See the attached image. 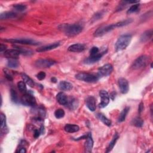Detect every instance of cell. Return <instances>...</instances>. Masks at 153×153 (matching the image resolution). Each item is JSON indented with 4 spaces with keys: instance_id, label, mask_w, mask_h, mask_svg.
Returning a JSON list of instances; mask_svg holds the SVG:
<instances>
[{
    "instance_id": "6da1fadb",
    "label": "cell",
    "mask_w": 153,
    "mask_h": 153,
    "mask_svg": "<svg viewBox=\"0 0 153 153\" xmlns=\"http://www.w3.org/2000/svg\"><path fill=\"white\" fill-rule=\"evenodd\" d=\"M66 35L68 37H74L82 32L83 26L80 24H63L59 26Z\"/></svg>"
},
{
    "instance_id": "7a4b0ae2",
    "label": "cell",
    "mask_w": 153,
    "mask_h": 153,
    "mask_svg": "<svg viewBox=\"0 0 153 153\" xmlns=\"http://www.w3.org/2000/svg\"><path fill=\"white\" fill-rule=\"evenodd\" d=\"M132 40V35L129 34L122 35L120 37L116 43L115 47L117 51H122L128 47Z\"/></svg>"
},
{
    "instance_id": "3957f363",
    "label": "cell",
    "mask_w": 153,
    "mask_h": 153,
    "mask_svg": "<svg viewBox=\"0 0 153 153\" xmlns=\"http://www.w3.org/2000/svg\"><path fill=\"white\" fill-rule=\"evenodd\" d=\"M150 61V57L147 55H142L138 57L133 63L132 68L133 69H140L147 66Z\"/></svg>"
},
{
    "instance_id": "277c9868",
    "label": "cell",
    "mask_w": 153,
    "mask_h": 153,
    "mask_svg": "<svg viewBox=\"0 0 153 153\" xmlns=\"http://www.w3.org/2000/svg\"><path fill=\"white\" fill-rule=\"evenodd\" d=\"M75 78L78 80L92 83L97 82L99 80V77L98 75L86 72L78 73L75 75Z\"/></svg>"
},
{
    "instance_id": "5b68a950",
    "label": "cell",
    "mask_w": 153,
    "mask_h": 153,
    "mask_svg": "<svg viewBox=\"0 0 153 153\" xmlns=\"http://www.w3.org/2000/svg\"><path fill=\"white\" fill-rule=\"evenodd\" d=\"M116 28L115 24L109 25L106 26H102L101 27L99 28L94 33V36L95 37H101L107 33L111 32L113 29Z\"/></svg>"
},
{
    "instance_id": "8992f818",
    "label": "cell",
    "mask_w": 153,
    "mask_h": 153,
    "mask_svg": "<svg viewBox=\"0 0 153 153\" xmlns=\"http://www.w3.org/2000/svg\"><path fill=\"white\" fill-rule=\"evenodd\" d=\"M56 63V62L51 59H38L35 62V65L39 68H50Z\"/></svg>"
},
{
    "instance_id": "52a82bcc",
    "label": "cell",
    "mask_w": 153,
    "mask_h": 153,
    "mask_svg": "<svg viewBox=\"0 0 153 153\" xmlns=\"http://www.w3.org/2000/svg\"><path fill=\"white\" fill-rule=\"evenodd\" d=\"M113 71V67L112 65L108 63L104 65L99 68L98 72V76L99 77H106L110 75Z\"/></svg>"
},
{
    "instance_id": "ba28073f",
    "label": "cell",
    "mask_w": 153,
    "mask_h": 153,
    "mask_svg": "<svg viewBox=\"0 0 153 153\" xmlns=\"http://www.w3.org/2000/svg\"><path fill=\"white\" fill-rule=\"evenodd\" d=\"M22 103L26 106H35L36 105V99L34 96L29 93H26L21 99Z\"/></svg>"
},
{
    "instance_id": "9c48e42d",
    "label": "cell",
    "mask_w": 153,
    "mask_h": 153,
    "mask_svg": "<svg viewBox=\"0 0 153 153\" xmlns=\"http://www.w3.org/2000/svg\"><path fill=\"white\" fill-rule=\"evenodd\" d=\"M5 41L13 44H22L32 45H37L39 44L38 42H37L34 40H32V39H5Z\"/></svg>"
},
{
    "instance_id": "30bf717a",
    "label": "cell",
    "mask_w": 153,
    "mask_h": 153,
    "mask_svg": "<svg viewBox=\"0 0 153 153\" xmlns=\"http://www.w3.org/2000/svg\"><path fill=\"white\" fill-rule=\"evenodd\" d=\"M99 96L101 99V102L99 105V108H105L110 102V96L106 90H102L99 92Z\"/></svg>"
},
{
    "instance_id": "8fae6325",
    "label": "cell",
    "mask_w": 153,
    "mask_h": 153,
    "mask_svg": "<svg viewBox=\"0 0 153 153\" xmlns=\"http://www.w3.org/2000/svg\"><path fill=\"white\" fill-rule=\"evenodd\" d=\"M106 51H107V50L104 51L102 53H99L98 54L94 55V56H90L89 57H88L87 59H86L84 60V63L90 65V64L96 63L102 58V57L104 56V54H105Z\"/></svg>"
},
{
    "instance_id": "7c38bea8",
    "label": "cell",
    "mask_w": 153,
    "mask_h": 153,
    "mask_svg": "<svg viewBox=\"0 0 153 153\" xmlns=\"http://www.w3.org/2000/svg\"><path fill=\"white\" fill-rule=\"evenodd\" d=\"M118 85L120 89L123 94H126L129 92V86L127 80L124 78H120L118 80Z\"/></svg>"
},
{
    "instance_id": "4fadbf2b",
    "label": "cell",
    "mask_w": 153,
    "mask_h": 153,
    "mask_svg": "<svg viewBox=\"0 0 153 153\" xmlns=\"http://www.w3.org/2000/svg\"><path fill=\"white\" fill-rule=\"evenodd\" d=\"M4 56L8 59H17L21 55V52L18 49H8L4 51Z\"/></svg>"
},
{
    "instance_id": "5bb4252c",
    "label": "cell",
    "mask_w": 153,
    "mask_h": 153,
    "mask_svg": "<svg viewBox=\"0 0 153 153\" xmlns=\"http://www.w3.org/2000/svg\"><path fill=\"white\" fill-rule=\"evenodd\" d=\"M86 139V141L84 145L85 151L86 152H91L92 151L93 147H94V140L92 139V134H90V133L88 134L87 138Z\"/></svg>"
},
{
    "instance_id": "9a60e30c",
    "label": "cell",
    "mask_w": 153,
    "mask_h": 153,
    "mask_svg": "<svg viewBox=\"0 0 153 153\" xmlns=\"http://www.w3.org/2000/svg\"><path fill=\"white\" fill-rule=\"evenodd\" d=\"M86 106L91 111H95L96 108V99L94 96H89L86 99Z\"/></svg>"
},
{
    "instance_id": "2e32d148",
    "label": "cell",
    "mask_w": 153,
    "mask_h": 153,
    "mask_svg": "<svg viewBox=\"0 0 153 153\" xmlns=\"http://www.w3.org/2000/svg\"><path fill=\"white\" fill-rule=\"evenodd\" d=\"M60 45V43L57 42V43H53L51 44H49L48 45H45V46H43V47H39L37 49V51L38 52H44V51H49L53 49H55L56 48H57V47Z\"/></svg>"
},
{
    "instance_id": "e0dca14e",
    "label": "cell",
    "mask_w": 153,
    "mask_h": 153,
    "mask_svg": "<svg viewBox=\"0 0 153 153\" xmlns=\"http://www.w3.org/2000/svg\"><path fill=\"white\" fill-rule=\"evenodd\" d=\"M56 99L57 102L62 105H66L68 103V99L66 95L63 92H59L56 95Z\"/></svg>"
},
{
    "instance_id": "ac0fdd59",
    "label": "cell",
    "mask_w": 153,
    "mask_h": 153,
    "mask_svg": "<svg viewBox=\"0 0 153 153\" xmlns=\"http://www.w3.org/2000/svg\"><path fill=\"white\" fill-rule=\"evenodd\" d=\"M85 47L83 44H75L70 45L68 47V51L71 52H82L84 51Z\"/></svg>"
},
{
    "instance_id": "d6986e66",
    "label": "cell",
    "mask_w": 153,
    "mask_h": 153,
    "mask_svg": "<svg viewBox=\"0 0 153 153\" xmlns=\"http://www.w3.org/2000/svg\"><path fill=\"white\" fill-rule=\"evenodd\" d=\"M59 89L62 91H69L72 89V84L69 82L66 81H62L59 83Z\"/></svg>"
},
{
    "instance_id": "ffe728a7",
    "label": "cell",
    "mask_w": 153,
    "mask_h": 153,
    "mask_svg": "<svg viewBox=\"0 0 153 153\" xmlns=\"http://www.w3.org/2000/svg\"><path fill=\"white\" fill-rule=\"evenodd\" d=\"M152 30H148L144 32L143 34L141 35L140 38V41L142 43H145L148 41V40L152 38Z\"/></svg>"
},
{
    "instance_id": "44dd1931",
    "label": "cell",
    "mask_w": 153,
    "mask_h": 153,
    "mask_svg": "<svg viewBox=\"0 0 153 153\" xmlns=\"http://www.w3.org/2000/svg\"><path fill=\"white\" fill-rule=\"evenodd\" d=\"M17 17V14L14 12L12 11H7V12H4L1 13L0 15V18L1 20L4 19H12Z\"/></svg>"
},
{
    "instance_id": "7402d4cb",
    "label": "cell",
    "mask_w": 153,
    "mask_h": 153,
    "mask_svg": "<svg viewBox=\"0 0 153 153\" xmlns=\"http://www.w3.org/2000/svg\"><path fill=\"white\" fill-rule=\"evenodd\" d=\"M80 130L79 126L75 124H67L65 126V130L68 133H75Z\"/></svg>"
},
{
    "instance_id": "603a6c76",
    "label": "cell",
    "mask_w": 153,
    "mask_h": 153,
    "mask_svg": "<svg viewBox=\"0 0 153 153\" xmlns=\"http://www.w3.org/2000/svg\"><path fill=\"white\" fill-rule=\"evenodd\" d=\"M22 78L23 79V81L26 84H28L29 86H30L31 88H34V82L33 81V80L30 78L28 75L22 73L21 74Z\"/></svg>"
},
{
    "instance_id": "cb8c5ba5",
    "label": "cell",
    "mask_w": 153,
    "mask_h": 153,
    "mask_svg": "<svg viewBox=\"0 0 153 153\" xmlns=\"http://www.w3.org/2000/svg\"><path fill=\"white\" fill-rule=\"evenodd\" d=\"M119 138V135L118 134H117V133H116V134L114 135V137H113L112 139V141H111V142L109 144L108 146V147H107V150H106V152H110L112 148H114V147L115 146L117 140H118V139Z\"/></svg>"
},
{
    "instance_id": "d4e9b609",
    "label": "cell",
    "mask_w": 153,
    "mask_h": 153,
    "mask_svg": "<svg viewBox=\"0 0 153 153\" xmlns=\"http://www.w3.org/2000/svg\"><path fill=\"white\" fill-rule=\"evenodd\" d=\"M129 110L130 108L128 107V106H127V107H126L123 110V111L121 112V114H120V116L118 119V122L119 123H122L125 120L126 117L127 116V114H128V112L129 111Z\"/></svg>"
},
{
    "instance_id": "484cf974",
    "label": "cell",
    "mask_w": 153,
    "mask_h": 153,
    "mask_svg": "<svg viewBox=\"0 0 153 153\" xmlns=\"http://www.w3.org/2000/svg\"><path fill=\"white\" fill-rule=\"evenodd\" d=\"M97 117L105 125L108 126H110L111 125V121L108 118H106L103 114H101V113H98V114H97Z\"/></svg>"
},
{
    "instance_id": "4316f807",
    "label": "cell",
    "mask_w": 153,
    "mask_h": 153,
    "mask_svg": "<svg viewBox=\"0 0 153 153\" xmlns=\"http://www.w3.org/2000/svg\"><path fill=\"white\" fill-rule=\"evenodd\" d=\"M132 124L137 128H141L144 125V121L141 118L138 117L134 119H133Z\"/></svg>"
},
{
    "instance_id": "83f0119b",
    "label": "cell",
    "mask_w": 153,
    "mask_h": 153,
    "mask_svg": "<svg viewBox=\"0 0 153 153\" xmlns=\"http://www.w3.org/2000/svg\"><path fill=\"white\" fill-rule=\"evenodd\" d=\"M19 65V63L16 59H9L8 62H7V66L10 68H17Z\"/></svg>"
},
{
    "instance_id": "f1b7e54d",
    "label": "cell",
    "mask_w": 153,
    "mask_h": 153,
    "mask_svg": "<svg viewBox=\"0 0 153 153\" xmlns=\"http://www.w3.org/2000/svg\"><path fill=\"white\" fill-rule=\"evenodd\" d=\"M133 22V20L131 19H129L127 20H125V21H123L120 22H118L115 24L116 28H119V27H123V26L128 25L129 24Z\"/></svg>"
},
{
    "instance_id": "f546056e",
    "label": "cell",
    "mask_w": 153,
    "mask_h": 153,
    "mask_svg": "<svg viewBox=\"0 0 153 153\" xmlns=\"http://www.w3.org/2000/svg\"><path fill=\"white\" fill-rule=\"evenodd\" d=\"M10 94H11V99L13 102L17 104L19 102V99L17 92L15 90L11 89L10 90Z\"/></svg>"
},
{
    "instance_id": "4dcf8cb0",
    "label": "cell",
    "mask_w": 153,
    "mask_h": 153,
    "mask_svg": "<svg viewBox=\"0 0 153 153\" xmlns=\"http://www.w3.org/2000/svg\"><path fill=\"white\" fill-rule=\"evenodd\" d=\"M17 87L19 90L24 94H26V91H27V88H26V83L23 81L19 82L17 83Z\"/></svg>"
},
{
    "instance_id": "1f68e13d",
    "label": "cell",
    "mask_w": 153,
    "mask_h": 153,
    "mask_svg": "<svg viewBox=\"0 0 153 153\" xmlns=\"http://www.w3.org/2000/svg\"><path fill=\"white\" fill-rule=\"evenodd\" d=\"M65 113L64 110L61 108L56 110V111L55 112V116L57 119H61L63 118L65 116Z\"/></svg>"
},
{
    "instance_id": "d6a6232c",
    "label": "cell",
    "mask_w": 153,
    "mask_h": 153,
    "mask_svg": "<svg viewBox=\"0 0 153 153\" xmlns=\"http://www.w3.org/2000/svg\"><path fill=\"white\" fill-rule=\"evenodd\" d=\"M139 9V4H134V5H132L129 9L128 10L127 13L128 14H131L133 13H135L138 11Z\"/></svg>"
},
{
    "instance_id": "836d02e7",
    "label": "cell",
    "mask_w": 153,
    "mask_h": 153,
    "mask_svg": "<svg viewBox=\"0 0 153 153\" xmlns=\"http://www.w3.org/2000/svg\"><path fill=\"white\" fill-rule=\"evenodd\" d=\"M17 49H18L20 52H21V54H22V55H31L33 52L30 50H28L26 49H23L22 47H17Z\"/></svg>"
},
{
    "instance_id": "e575fe53",
    "label": "cell",
    "mask_w": 153,
    "mask_h": 153,
    "mask_svg": "<svg viewBox=\"0 0 153 153\" xmlns=\"http://www.w3.org/2000/svg\"><path fill=\"white\" fill-rule=\"evenodd\" d=\"M13 7L15 9H16L17 11L22 12L24 11L26 9V6L23 4H16L15 5H13Z\"/></svg>"
},
{
    "instance_id": "d590c367",
    "label": "cell",
    "mask_w": 153,
    "mask_h": 153,
    "mask_svg": "<svg viewBox=\"0 0 153 153\" xmlns=\"http://www.w3.org/2000/svg\"><path fill=\"white\" fill-rule=\"evenodd\" d=\"M6 128V117L5 116L1 113V129L4 130Z\"/></svg>"
},
{
    "instance_id": "8d00e7d4",
    "label": "cell",
    "mask_w": 153,
    "mask_h": 153,
    "mask_svg": "<svg viewBox=\"0 0 153 153\" xmlns=\"http://www.w3.org/2000/svg\"><path fill=\"white\" fill-rule=\"evenodd\" d=\"M104 16V13L102 12H98L97 13L93 16L92 19V21H93V22H94L95 21H98V20L102 19V17Z\"/></svg>"
},
{
    "instance_id": "74e56055",
    "label": "cell",
    "mask_w": 153,
    "mask_h": 153,
    "mask_svg": "<svg viewBox=\"0 0 153 153\" xmlns=\"http://www.w3.org/2000/svg\"><path fill=\"white\" fill-rule=\"evenodd\" d=\"M99 52V49L98 47H93L90 51V56H94V55L98 54Z\"/></svg>"
},
{
    "instance_id": "f35d334b",
    "label": "cell",
    "mask_w": 153,
    "mask_h": 153,
    "mask_svg": "<svg viewBox=\"0 0 153 153\" xmlns=\"http://www.w3.org/2000/svg\"><path fill=\"white\" fill-rule=\"evenodd\" d=\"M3 70H4V74L5 75L6 78L9 81H12L13 80V77L11 75V74H10V72H9V71L6 69H4Z\"/></svg>"
},
{
    "instance_id": "ab89813d",
    "label": "cell",
    "mask_w": 153,
    "mask_h": 153,
    "mask_svg": "<svg viewBox=\"0 0 153 153\" xmlns=\"http://www.w3.org/2000/svg\"><path fill=\"white\" fill-rule=\"evenodd\" d=\"M46 77V74H45V73L44 72H39L38 74L37 75V78L39 80H44Z\"/></svg>"
},
{
    "instance_id": "60d3db41",
    "label": "cell",
    "mask_w": 153,
    "mask_h": 153,
    "mask_svg": "<svg viewBox=\"0 0 153 153\" xmlns=\"http://www.w3.org/2000/svg\"><path fill=\"white\" fill-rule=\"evenodd\" d=\"M41 134V132H40V130H38V129H35L34 130V136L35 138H37L39 136V135H40Z\"/></svg>"
},
{
    "instance_id": "b9f144b4",
    "label": "cell",
    "mask_w": 153,
    "mask_h": 153,
    "mask_svg": "<svg viewBox=\"0 0 153 153\" xmlns=\"http://www.w3.org/2000/svg\"><path fill=\"white\" fill-rule=\"evenodd\" d=\"M143 110H144V104L143 102H141L140 104L139 105V107H138V112L139 114H141Z\"/></svg>"
},
{
    "instance_id": "7bdbcfd3",
    "label": "cell",
    "mask_w": 153,
    "mask_h": 153,
    "mask_svg": "<svg viewBox=\"0 0 153 153\" xmlns=\"http://www.w3.org/2000/svg\"><path fill=\"white\" fill-rule=\"evenodd\" d=\"M6 49H7V46L5 45H4L3 44H1V47H0V50H1V53L3 51H5V50H7Z\"/></svg>"
},
{
    "instance_id": "ee69618b",
    "label": "cell",
    "mask_w": 153,
    "mask_h": 153,
    "mask_svg": "<svg viewBox=\"0 0 153 153\" xmlns=\"http://www.w3.org/2000/svg\"><path fill=\"white\" fill-rule=\"evenodd\" d=\"M17 152H21V153H25L26 152V150L24 147H21V148H20V149L19 148V150Z\"/></svg>"
},
{
    "instance_id": "f6af8a7d",
    "label": "cell",
    "mask_w": 153,
    "mask_h": 153,
    "mask_svg": "<svg viewBox=\"0 0 153 153\" xmlns=\"http://www.w3.org/2000/svg\"><path fill=\"white\" fill-rule=\"evenodd\" d=\"M116 97V94H115V92H112L110 94V98L112 99V100H114V98Z\"/></svg>"
},
{
    "instance_id": "bcb514c9",
    "label": "cell",
    "mask_w": 153,
    "mask_h": 153,
    "mask_svg": "<svg viewBox=\"0 0 153 153\" xmlns=\"http://www.w3.org/2000/svg\"><path fill=\"white\" fill-rule=\"evenodd\" d=\"M40 132H41V134H43L44 133V126L42 125L41 126V128H40Z\"/></svg>"
},
{
    "instance_id": "7dc6e473",
    "label": "cell",
    "mask_w": 153,
    "mask_h": 153,
    "mask_svg": "<svg viewBox=\"0 0 153 153\" xmlns=\"http://www.w3.org/2000/svg\"><path fill=\"white\" fill-rule=\"evenodd\" d=\"M51 81L52 83H56V82H57V79L55 78V77H52L51 78Z\"/></svg>"
},
{
    "instance_id": "c3c4849f",
    "label": "cell",
    "mask_w": 153,
    "mask_h": 153,
    "mask_svg": "<svg viewBox=\"0 0 153 153\" xmlns=\"http://www.w3.org/2000/svg\"><path fill=\"white\" fill-rule=\"evenodd\" d=\"M151 68H152V63H151Z\"/></svg>"
}]
</instances>
